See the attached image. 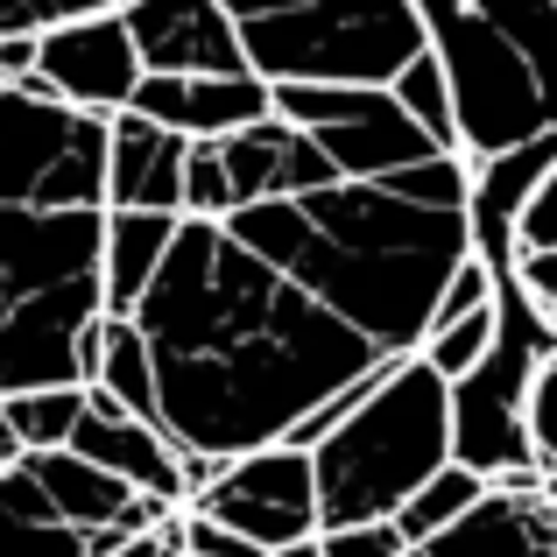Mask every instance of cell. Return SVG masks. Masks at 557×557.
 I'll list each match as a JSON object with an SVG mask.
<instances>
[{"mask_svg": "<svg viewBox=\"0 0 557 557\" xmlns=\"http://www.w3.org/2000/svg\"><path fill=\"white\" fill-rule=\"evenodd\" d=\"M466 255V156L177 219L127 311L163 437L212 459L275 445L311 403L417 354Z\"/></svg>", "mask_w": 557, "mask_h": 557, "instance_id": "1", "label": "cell"}, {"mask_svg": "<svg viewBox=\"0 0 557 557\" xmlns=\"http://www.w3.org/2000/svg\"><path fill=\"white\" fill-rule=\"evenodd\" d=\"M107 205H0V395L92 381L107 275Z\"/></svg>", "mask_w": 557, "mask_h": 557, "instance_id": "2", "label": "cell"}, {"mask_svg": "<svg viewBox=\"0 0 557 557\" xmlns=\"http://www.w3.org/2000/svg\"><path fill=\"white\" fill-rule=\"evenodd\" d=\"M451 85L459 156L557 135V0H417Z\"/></svg>", "mask_w": 557, "mask_h": 557, "instance_id": "3", "label": "cell"}, {"mask_svg": "<svg viewBox=\"0 0 557 557\" xmlns=\"http://www.w3.org/2000/svg\"><path fill=\"white\" fill-rule=\"evenodd\" d=\"M445 459H451L445 374L423 368V354H395L388 368H381L368 403L346 409L311 445L318 530L395 516Z\"/></svg>", "mask_w": 557, "mask_h": 557, "instance_id": "4", "label": "cell"}, {"mask_svg": "<svg viewBox=\"0 0 557 557\" xmlns=\"http://www.w3.org/2000/svg\"><path fill=\"white\" fill-rule=\"evenodd\" d=\"M261 85H388L423 50L417 0H219Z\"/></svg>", "mask_w": 557, "mask_h": 557, "instance_id": "5", "label": "cell"}, {"mask_svg": "<svg viewBox=\"0 0 557 557\" xmlns=\"http://www.w3.org/2000/svg\"><path fill=\"white\" fill-rule=\"evenodd\" d=\"M557 346L544 304L522 297L516 275H494V339L466 374L445 381L451 409V459L473 466L480 480H544L522 437V388H530L536 360Z\"/></svg>", "mask_w": 557, "mask_h": 557, "instance_id": "6", "label": "cell"}, {"mask_svg": "<svg viewBox=\"0 0 557 557\" xmlns=\"http://www.w3.org/2000/svg\"><path fill=\"white\" fill-rule=\"evenodd\" d=\"M0 205H107V113L0 85Z\"/></svg>", "mask_w": 557, "mask_h": 557, "instance_id": "7", "label": "cell"}, {"mask_svg": "<svg viewBox=\"0 0 557 557\" xmlns=\"http://www.w3.org/2000/svg\"><path fill=\"white\" fill-rule=\"evenodd\" d=\"M269 113L304 127L339 177H388L423 156H445L395 107L388 85H269Z\"/></svg>", "mask_w": 557, "mask_h": 557, "instance_id": "8", "label": "cell"}, {"mask_svg": "<svg viewBox=\"0 0 557 557\" xmlns=\"http://www.w3.org/2000/svg\"><path fill=\"white\" fill-rule=\"evenodd\" d=\"M198 516L226 522V530H240L247 544L275 550L289 544V536H311L318 530V494H311V451L297 445H255V451H233V459H219V473L205 480Z\"/></svg>", "mask_w": 557, "mask_h": 557, "instance_id": "9", "label": "cell"}, {"mask_svg": "<svg viewBox=\"0 0 557 557\" xmlns=\"http://www.w3.org/2000/svg\"><path fill=\"white\" fill-rule=\"evenodd\" d=\"M135 78H141V57H135V42H127L121 8H92V14L36 28V64L14 85L50 92V99L85 107V113H121L127 92H135Z\"/></svg>", "mask_w": 557, "mask_h": 557, "instance_id": "10", "label": "cell"}, {"mask_svg": "<svg viewBox=\"0 0 557 557\" xmlns=\"http://www.w3.org/2000/svg\"><path fill=\"white\" fill-rule=\"evenodd\" d=\"M127 107L184 141H219L269 113V85L255 71H141Z\"/></svg>", "mask_w": 557, "mask_h": 557, "instance_id": "11", "label": "cell"}, {"mask_svg": "<svg viewBox=\"0 0 557 557\" xmlns=\"http://www.w3.org/2000/svg\"><path fill=\"white\" fill-rule=\"evenodd\" d=\"M85 403H78V423H71L64 445L78 451V459L107 466L113 480H127L135 494H156V502H177L184 508V473H177V445H170L156 423L127 417L121 403H113L99 381H85Z\"/></svg>", "mask_w": 557, "mask_h": 557, "instance_id": "12", "label": "cell"}, {"mask_svg": "<svg viewBox=\"0 0 557 557\" xmlns=\"http://www.w3.org/2000/svg\"><path fill=\"white\" fill-rule=\"evenodd\" d=\"M141 71H247L219 0H121Z\"/></svg>", "mask_w": 557, "mask_h": 557, "instance_id": "13", "label": "cell"}, {"mask_svg": "<svg viewBox=\"0 0 557 557\" xmlns=\"http://www.w3.org/2000/svg\"><path fill=\"white\" fill-rule=\"evenodd\" d=\"M219 163H226V184H233V205L247 198H289V190H311V184H332L339 170L325 163L304 127H289L283 113H261V121L219 135Z\"/></svg>", "mask_w": 557, "mask_h": 557, "instance_id": "14", "label": "cell"}, {"mask_svg": "<svg viewBox=\"0 0 557 557\" xmlns=\"http://www.w3.org/2000/svg\"><path fill=\"white\" fill-rule=\"evenodd\" d=\"M177 184H184V135L156 127L135 107L107 113V205L177 212Z\"/></svg>", "mask_w": 557, "mask_h": 557, "instance_id": "15", "label": "cell"}, {"mask_svg": "<svg viewBox=\"0 0 557 557\" xmlns=\"http://www.w3.org/2000/svg\"><path fill=\"white\" fill-rule=\"evenodd\" d=\"M184 212H135V205H107L99 219V275H107V311L127 318L141 297V283L156 275L170 233H177Z\"/></svg>", "mask_w": 557, "mask_h": 557, "instance_id": "16", "label": "cell"}, {"mask_svg": "<svg viewBox=\"0 0 557 557\" xmlns=\"http://www.w3.org/2000/svg\"><path fill=\"white\" fill-rule=\"evenodd\" d=\"M0 557H85V530L57 516L22 451L0 466Z\"/></svg>", "mask_w": 557, "mask_h": 557, "instance_id": "17", "label": "cell"}, {"mask_svg": "<svg viewBox=\"0 0 557 557\" xmlns=\"http://www.w3.org/2000/svg\"><path fill=\"white\" fill-rule=\"evenodd\" d=\"M92 381H99V388H107L113 403L127 409V417L156 423V374H149V346H141L135 318H113V311H107V325H99ZM156 431H163V423H156Z\"/></svg>", "mask_w": 557, "mask_h": 557, "instance_id": "18", "label": "cell"}, {"mask_svg": "<svg viewBox=\"0 0 557 557\" xmlns=\"http://www.w3.org/2000/svg\"><path fill=\"white\" fill-rule=\"evenodd\" d=\"M480 494H487V480H480L473 466L445 459V466H437V473L423 480L417 494H409L403 508H395L388 522H395V536H403V544H431V536H437V530H451V522H459L466 508L480 502Z\"/></svg>", "mask_w": 557, "mask_h": 557, "instance_id": "19", "label": "cell"}, {"mask_svg": "<svg viewBox=\"0 0 557 557\" xmlns=\"http://www.w3.org/2000/svg\"><path fill=\"white\" fill-rule=\"evenodd\" d=\"M388 92H395V107H403L409 121H417L423 135L437 141V149H445V156H459V121H451V85H445V71H437L431 42H423V50H417V57H409V64L388 78Z\"/></svg>", "mask_w": 557, "mask_h": 557, "instance_id": "20", "label": "cell"}, {"mask_svg": "<svg viewBox=\"0 0 557 557\" xmlns=\"http://www.w3.org/2000/svg\"><path fill=\"white\" fill-rule=\"evenodd\" d=\"M78 388H85V381H78ZM78 388H22V395H0L14 445H22V451H36V445H64L71 423H78V403H85Z\"/></svg>", "mask_w": 557, "mask_h": 557, "instance_id": "21", "label": "cell"}, {"mask_svg": "<svg viewBox=\"0 0 557 557\" xmlns=\"http://www.w3.org/2000/svg\"><path fill=\"white\" fill-rule=\"evenodd\" d=\"M487 339H494V304H480V311H466V318H451V325H431L417 339V354H423V368H437V374H466L480 354H487Z\"/></svg>", "mask_w": 557, "mask_h": 557, "instance_id": "22", "label": "cell"}, {"mask_svg": "<svg viewBox=\"0 0 557 557\" xmlns=\"http://www.w3.org/2000/svg\"><path fill=\"white\" fill-rule=\"evenodd\" d=\"M522 437H530L536 473H557V346L536 360L530 388H522Z\"/></svg>", "mask_w": 557, "mask_h": 557, "instance_id": "23", "label": "cell"}, {"mask_svg": "<svg viewBox=\"0 0 557 557\" xmlns=\"http://www.w3.org/2000/svg\"><path fill=\"white\" fill-rule=\"evenodd\" d=\"M233 205L226 163H219V141H184V184H177V212L184 219H219Z\"/></svg>", "mask_w": 557, "mask_h": 557, "instance_id": "24", "label": "cell"}, {"mask_svg": "<svg viewBox=\"0 0 557 557\" xmlns=\"http://www.w3.org/2000/svg\"><path fill=\"white\" fill-rule=\"evenodd\" d=\"M409 544L395 536L388 516L374 522H339V530H318V557H403Z\"/></svg>", "mask_w": 557, "mask_h": 557, "instance_id": "25", "label": "cell"}, {"mask_svg": "<svg viewBox=\"0 0 557 557\" xmlns=\"http://www.w3.org/2000/svg\"><path fill=\"white\" fill-rule=\"evenodd\" d=\"M516 247H557V163L536 177V190L516 212Z\"/></svg>", "mask_w": 557, "mask_h": 557, "instance_id": "26", "label": "cell"}, {"mask_svg": "<svg viewBox=\"0 0 557 557\" xmlns=\"http://www.w3.org/2000/svg\"><path fill=\"white\" fill-rule=\"evenodd\" d=\"M92 8H113V0H0V36L14 28H50V22H71V14H92Z\"/></svg>", "mask_w": 557, "mask_h": 557, "instance_id": "27", "label": "cell"}, {"mask_svg": "<svg viewBox=\"0 0 557 557\" xmlns=\"http://www.w3.org/2000/svg\"><path fill=\"white\" fill-rule=\"evenodd\" d=\"M113 557H184V544H177V508H170V516L156 522V530H135Z\"/></svg>", "mask_w": 557, "mask_h": 557, "instance_id": "28", "label": "cell"}, {"mask_svg": "<svg viewBox=\"0 0 557 557\" xmlns=\"http://www.w3.org/2000/svg\"><path fill=\"white\" fill-rule=\"evenodd\" d=\"M269 557H318V530H311V536H289V544H275Z\"/></svg>", "mask_w": 557, "mask_h": 557, "instance_id": "29", "label": "cell"}, {"mask_svg": "<svg viewBox=\"0 0 557 557\" xmlns=\"http://www.w3.org/2000/svg\"><path fill=\"white\" fill-rule=\"evenodd\" d=\"M14 451H22V445H14V431H8V409H0V459H14Z\"/></svg>", "mask_w": 557, "mask_h": 557, "instance_id": "30", "label": "cell"}, {"mask_svg": "<svg viewBox=\"0 0 557 557\" xmlns=\"http://www.w3.org/2000/svg\"><path fill=\"white\" fill-rule=\"evenodd\" d=\"M113 8H121V0H113Z\"/></svg>", "mask_w": 557, "mask_h": 557, "instance_id": "31", "label": "cell"}, {"mask_svg": "<svg viewBox=\"0 0 557 557\" xmlns=\"http://www.w3.org/2000/svg\"><path fill=\"white\" fill-rule=\"evenodd\" d=\"M0 466H8V459H0Z\"/></svg>", "mask_w": 557, "mask_h": 557, "instance_id": "32", "label": "cell"}]
</instances>
